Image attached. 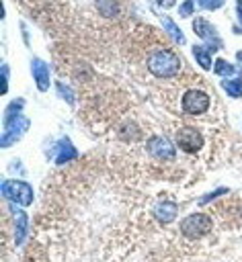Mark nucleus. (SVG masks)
<instances>
[{"label":"nucleus","mask_w":242,"mask_h":262,"mask_svg":"<svg viewBox=\"0 0 242 262\" xmlns=\"http://www.w3.org/2000/svg\"><path fill=\"white\" fill-rule=\"evenodd\" d=\"M148 70L154 74V76H158V78H170V76H174L178 70H180V59H178V55L174 53V51H170V49H154L150 55H148Z\"/></svg>","instance_id":"nucleus-1"},{"label":"nucleus","mask_w":242,"mask_h":262,"mask_svg":"<svg viewBox=\"0 0 242 262\" xmlns=\"http://www.w3.org/2000/svg\"><path fill=\"white\" fill-rule=\"evenodd\" d=\"M211 227H213L211 217L203 215V213H193V215H189V217H185L180 221V233L187 235V237H201Z\"/></svg>","instance_id":"nucleus-2"},{"label":"nucleus","mask_w":242,"mask_h":262,"mask_svg":"<svg viewBox=\"0 0 242 262\" xmlns=\"http://www.w3.org/2000/svg\"><path fill=\"white\" fill-rule=\"evenodd\" d=\"M2 194L16 201L18 205H31L33 203V188L23 180H4L2 182Z\"/></svg>","instance_id":"nucleus-3"},{"label":"nucleus","mask_w":242,"mask_h":262,"mask_svg":"<svg viewBox=\"0 0 242 262\" xmlns=\"http://www.w3.org/2000/svg\"><path fill=\"white\" fill-rule=\"evenodd\" d=\"M209 108V96L201 90H189L183 96V111L189 115H203Z\"/></svg>","instance_id":"nucleus-4"},{"label":"nucleus","mask_w":242,"mask_h":262,"mask_svg":"<svg viewBox=\"0 0 242 262\" xmlns=\"http://www.w3.org/2000/svg\"><path fill=\"white\" fill-rule=\"evenodd\" d=\"M148 151H150L154 158H158V160H172V158H174V147H172V143H170L166 137H160V135L148 139Z\"/></svg>","instance_id":"nucleus-5"},{"label":"nucleus","mask_w":242,"mask_h":262,"mask_svg":"<svg viewBox=\"0 0 242 262\" xmlns=\"http://www.w3.org/2000/svg\"><path fill=\"white\" fill-rule=\"evenodd\" d=\"M176 141H178V145H180L185 151H197V149L203 145L201 133H199L197 129H193V127L180 129V131L176 133Z\"/></svg>","instance_id":"nucleus-6"},{"label":"nucleus","mask_w":242,"mask_h":262,"mask_svg":"<svg viewBox=\"0 0 242 262\" xmlns=\"http://www.w3.org/2000/svg\"><path fill=\"white\" fill-rule=\"evenodd\" d=\"M27 127H29V121H27V119H23V117H16L14 125H12V127H8V129L4 131V135H2V147H8L14 139H18V135H21Z\"/></svg>","instance_id":"nucleus-7"},{"label":"nucleus","mask_w":242,"mask_h":262,"mask_svg":"<svg viewBox=\"0 0 242 262\" xmlns=\"http://www.w3.org/2000/svg\"><path fill=\"white\" fill-rule=\"evenodd\" d=\"M33 76H35V82H37L39 90L49 88V68L41 59H33Z\"/></svg>","instance_id":"nucleus-8"},{"label":"nucleus","mask_w":242,"mask_h":262,"mask_svg":"<svg viewBox=\"0 0 242 262\" xmlns=\"http://www.w3.org/2000/svg\"><path fill=\"white\" fill-rule=\"evenodd\" d=\"M193 29L197 31V35L201 37V39H207V41H215L217 45H221L217 39H215V29L207 23V20H203V18H197L195 23H193Z\"/></svg>","instance_id":"nucleus-9"},{"label":"nucleus","mask_w":242,"mask_h":262,"mask_svg":"<svg viewBox=\"0 0 242 262\" xmlns=\"http://www.w3.org/2000/svg\"><path fill=\"white\" fill-rule=\"evenodd\" d=\"M156 217H158L162 223H170V221L176 217V205H174V203H168V201L160 203V205L156 207Z\"/></svg>","instance_id":"nucleus-10"},{"label":"nucleus","mask_w":242,"mask_h":262,"mask_svg":"<svg viewBox=\"0 0 242 262\" xmlns=\"http://www.w3.org/2000/svg\"><path fill=\"white\" fill-rule=\"evenodd\" d=\"M12 211H14V221H16L14 242H16V244H21V242H23V237H25V233H27V215H25L21 209H14V207H12Z\"/></svg>","instance_id":"nucleus-11"},{"label":"nucleus","mask_w":242,"mask_h":262,"mask_svg":"<svg viewBox=\"0 0 242 262\" xmlns=\"http://www.w3.org/2000/svg\"><path fill=\"white\" fill-rule=\"evenodd\" d=\"M221 86H224V90H226L230 96H234V98H240V96H242V78L224 80Z\"/></svg>","instance_id":"nucleus-12"},{"label":"nucleus","mask_w":242,"mask_h":262,"mask_svg":"<svg viewBox=\"0 0 242 262\" xmlns=\"http://www.w3.org/2000/svg\"><path fill=\"white\" fill-rule=\"evenodd\" d=\"M162 25H164V29L168 31V35H170V37H172L176 43H180V45L185 43V35L180 33V29H178V27H176V25H174V23H172L168 16H162Z\"/></svg>","instance_id":"nucleus-13"},{"label":"nucleus","mask_w":242,"mask_h":262,"mask_svg":"<svg viewBox=\"0 0 242 262\" xmlns=\"http://www.w3.org/2000/svg\"><path fill=\"white\" fill-rule=\"evenodd\" d=\"M193 55H195V59L199 61V66L203 68V70H209L211 68V57H209V51L205 49V47H193Z\"/></svg>","instance_id":"nucleus-14"},{"label":"nucleus","mask_w":242,"mask_h":262,"mask_svg":"<svg viewBox=\"0 0 242 262\" xmlns=\"http://www.w3.org/2000/svg\"><path fill=\"white\" fill-rule=\"evenodd\" d=\"M96 8H98V12L103 14V16H115L117 14V4H115V0H96Z\"/></svg>","instance_id":"nucleus-15"},{"label":"nucleus","mask_w":242,"mask_h":262,"mask_svg":"<svg viewBox=\"0 0 242 262\" xmlns=\"http://www.w3.org/2000/svg\"><path fill=\"white\" fill-rule=\"evenodd\" d=\"M74 158H76V149L66 141L64 147H62V151H59V156L55 158V162H57V164H66L68 160H74Z\"/></svg>","instance_id":"nucleus-16"},{"label":"nucleus","mask_w":242,"mask_h":262,"mask_svg":"<svg viewBox=\"0 0 242 262\" xmlns=\"http://www.w3.org/2000/svg\"><path fill=\"white\" fill-rule=\"evenodd\" d=\"M213 72H215V74H219V76H226V74H232V72H234V68H232L228 61L217 59V61H215V68H213Z\"/></svg>","instance_id":"nucleus-17"},{"label":"nucleus","mask_w":242,"mask_h":262,"mask_svg":"<svg viewBox=\"0 0 242 262\" xmlns=\"http://www.w3.org/2000/svg\"><path fill=\"white\" fill-rule=\"evenodd\" d=\"M178 14L180 16H191L193 14V0H185L183 6L178 8Z\"/></svg>","instance_id":"nucleus-18"},{"label":"nucleus","mask_w":242,"mask_h":262,"mask_svg":"<svg viewBox=\"0 0 242 262\" xmlns=\"http://www.w3.org/2000/svg\"><path fill=\"white\" fill-rule=\"evenodd\" d=\"M199 4L203 8H209V10H215L219 6H224V0H199Z\"/></svg>","instance_id":"nucleus-19"},{"label":"nucleus","mask_w":242,"mask_h":262,"mask_svg":"<svg viewBox=\"0 0 242 262\" xmlns=\"http://www.w3.org/2000/svg\"><path fill=\"white\" fill-rule=\"evenodd\" d=\"M57 92H59L68 102H72V100H74V98H72V90H70V88H66L64 84H57Z\"/></svg>","instance_id":"nucleus-20"},{"label":"nucleus","mask_w":242,"mask_h":262,"mask_svg":"<svg viewBox=\"0 0 242 262\" xmlns=\"http://www.w3.org/2000/svg\"><path fill=\"white\" fill-rule=\"evenodd\" d=\"M158 4H160V6H166V8H170V6L174 4V0H158Z\"/></svg>","instance_id":"nucleus-21"},{"label":"nucleus","mask_w":242,"mask_h":262,"mask_svg":"<svg viewBox=\"0 0 242 262\" xmlns=\"http://www.w3.org/2000/svg\"><path fill=\"white\" fill-rule=\"evenodd\" d=\"M238 12H240V20H242V0H238Z\"/></svg>","instance_id":"nucleus-22"},{"label":"nucleus","mask_w":242,"mask_h":262,"mask_svg":"<svg viewBox=\"0 0 242 262\" xmlns=\"http://www.w3.org/2000/svg\"><path fill=\"white\" fill-rule=\"evenodd\" d=\"M238 59H240V61H242V51H240V53H238Z\"/></svg>","instance_id":"nucleus-23"}]
</instances>
